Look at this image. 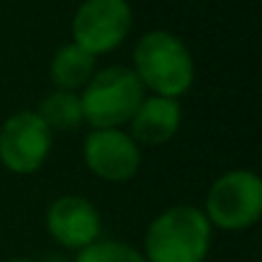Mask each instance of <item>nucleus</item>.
Wrapping results in <instances>:
<instances>
[{
    "label": "nucleus",
    "instance_id": "obj_1",
    "mask_svg": "<svg viewBox=\"0 0 262 262\" xmlns=\"http://www.w3.org/2000/svg\"><path fill=\"white\" fill-rule=\"evenodd\" d=\"M211 239L213 226L203 208L178 203L165 208L147 226L142 254L147 262H206Z\"/></svg>",
    "mask_w": 262,
    "mask_h": 262
},
{
    "label": "nucleus",
    "instance_id": "obj_2",
    "mask_svg": "<svg viewBox=\"0 0 262 262\" xmlns=\"http://www.w3.org/2000/svg\"><path fill=\"white\" fill-rule=\"evenodd\" d=\"M134 75L152 95L180 98L195 80V62L180 36L165 29L147 31L134 47Z\"/></svg>",
    "mask_w": 262,
    "mask_h": 262
},
{
    "label": "nucleus",
    "instance_id": "obj_3",
    "mask_svg": "<svg viewBox=\"0 0 262 262\" xmlns=\"http://www.w3.org/2000/svg\"><path fill=\"white\" fill-rule=\"evenodd\" d=\"M144 100V85L131 67L113 64L95 70L90 82L80 90L82 121L90 128H121L131 121Z\"/></svg>",
    "mask_w": 262,
    "mask_h": 262
},
{
    "label": "nucleus",
    "instance_id": "obj_4",
    "mask_svg": "<svg viewBox=\"0 0 262 262\" xmlns=\"http://www.w3.org/2000/svg\"><path fill=\"white\" fill-rule=\"evenodd\" d=\"M208 224L221 231L252 229L262 216V180L252 170H229L216 178L203 208Z\"/></svg>",
    "mask_w": 262,
    "mask_h": 262
},
{
    "label": "nucleus",
    "instance_id": "obj_5",
    "mask_svg": "<svg viewBox=\"0 0 262 262\" xmlns=\"http://www.w3.org/2000/svg\"><path fill=\"white\" fill-rule=\"evenodd\" d=\"M134 24L128 0H85L72 18V41L93 57L118 49Z\"/></svg>",
    "mask_w": 262,
    "mask_h": 262
},
{
    "label": "nucleus",
    "instance_id": "obj_6",
    "mask_svg": "<svg viewBox=\"0 0 262 262\" xmlns=\"http://www.w3.org/2000/svg\"><path fill=\"white\" fill-rule=\"evenodd\" d=\"M54 134L36 111H18L0 126V162L8 172L34 175L52 152Z\"/></svg>",
    "mask_w": 262,
    "mask_h": 262
},
{
    "label": "nucleus",
    "instance_id": "obj_7",
    "mask_svg": "<svg viewBox=\"0 0 262 262\" xmlns=\"http://www.w3.org/2000/svg\"><path fill=\"white\" fill-rule=\"evenodd\" d=\"M88 170L105 183H126L142 167V147L123 128H93L82 144Z\"/></svg>",
    "mask_w": 262,
    "mask_h": 262
},
{
    "label": "nucleus",
    "instance_id": "obj_8",
    "mask_svg": "<svg viewBox=\"0 0 262 262\" xmlns=\"http://www.w3.org/2000/svg\"><path fill=\"white\" fill-rule=\"evenodd\" d=\"M47 231L64 249H85L100 239V213L85 195H62L47 208Z\"/></svg>",
    "mask_w": 262,
    "mask_h": 262
},
{
    "label": "nucleus",
    "instance_id": "obj_9",
    "mask_svg": "<svg viewBox=\"0 0 262 262\" xmlns=\"http://www.w3.org/2000/svg\"><path fill=\"white\" fill-rule=\"evenodd\" d=\"M180 121H183L180 100L162 95H144L142 105L128 121V137L139 147H160L178 134Z\"/></svg>",
    "mask_w": 262,
    "mask_h": 262
},
{
    "label": "nucleus",
    "instance_id": "obj_10",
    "mask_svg": "<svg viewBox=\"0 0 262 262\" xmlns=\"http://www.w3.org/2000/svg\"><path fill=\"white\" fill-rule=\"evenodd\" d=\"M93 75H95V57L82 47H77L75 41L62 44L49 62V77L54 82V90L80 93Z\"/></svg>",
    "mask_w": 262,
    "mask_h": 262
},
{
    "label": "nucleus",
    "instance_id": "obj_11",
    "mask_svg": "<svg viewBox=\"0 0 262 262\" xmlns=\"http://www.w3.org/2000/svg\"><path fill=\"white\" fill-rule=\"evenodd\" d=\"M36 113L49 126L52 134L54 131H75L85 123L82 121L80 93H70V90H52L49 95H44Z\"/></svg>",
    "mask_w": 262,
    "mask_h": 262
},
{
    "label": "nucleus",
    "instance_id": "obj_12",
    "mask_svg": "<svg viewBox=\"0 0 262 262\" xmlns=\"http://www.w3.org/2000/svg\"><path fill=\"white\" fill-rule=\"evenodd\" d=\"M75 262H147L144 254L131 247L128 242H116V239H98L90 247L80 249Z\"/></svg>",
    "mask_w": 262,
    "mask_h": 262
},
{
    "label": "nucleus",
    "instance_id": "obj_13",
    "mask_svg": "<svg viewBox=\"0 0 262 262\" xmlns=\"http://www.w3.org/2000/svg\"><path fill=\"white\" fill-rule=\"evenodd\" d=\"M3 262H34V259H26V257H11V259H3Z\"/></svg>",
    "mask_w": 262,
    "mask_h": 262
}]
</instances>
